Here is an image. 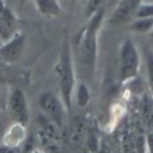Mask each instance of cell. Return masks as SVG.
<instances>
[{"instance_id": "cell-1", "label": "cell", "mask_w": 153, "mask_h": 153, "mask_svg": "<svg viewBox=\"0 0 153 153\" xmlns=\"http://www.w3.org/2000/svg\"><path fill=\"white\" fill-rule=\"evenodd\" d=\"M105 7H102L90 17L87 25L85 26L79 42V61L84 73L92 78L94 74L97 62V48H98V32L104 19Z\"/></svg>"}, {"instance_id": "cell-2", "label": "cell", "mask_w": 153, "mask_h": 153, "mask_svg": "<svg viewBox=\"0 0 153 153\" xmlns=\"http://www.w3.org/2000/svg\"><path fill=\"white\" fill-rule=\"evenodd\" d=\"M57 73H59L61 99L67 111H71L73 104V94L75 90V73L72 60L71 45L67 41H65L62 44L60 62L57 63Z\"/></svg>"}, {"instance_id": "cell-3", "label": "cell", "mask_w": 153, "mask_h": 153, "mask_svg": "<svg viewBox=\"0 0 153 153\" xmlns=\"http://www.w3.org/2000/svg\"><path fill=\"white\" fill-rule=\"evenodd\" d=\"M141 57L136 44L131 38H126L120 48L118 79L122 82L134 79L140 71Z\"/></svg>"}, {"instance_id": "cell-4", "label": "cell", "mask_w": 153, "mask_h": 153, "mask_svg": "<svg viewBox=\"0 0 153 153\" xmlns=\"http://www.w3.org/2000/svg\"><path fill=\"white\" fill-rule=\"evenodd\" d=\"M38 105L43 115L49 118L57 128L63 126L67 109L60 97L53 92H43L38 97Z\"/></svg>"}, {"instance_id": "cell-5", "label": "cell", "mask_w": 153, "mask_h": 153, "mask_svg": "<svg viewBox=\"0 0 153 153\" xmlns=\"http://www.w3.org/2000/svg\"><path fill=\"white\" fill-rule=\"evenodd\" d=\"M7 110L10 117L14 123H20L24 126L27 124L30 118V111L25 93L20 88H13L8 94Z\"/></svg>"}, {"instance_id": "cell-6", "label": "cell", "mask_w": 153, "mask_h": 153, "mask_svg": "<svg viewBox=\"0 0 153 153\" xmlns=\"http://www.w3.org/2000/svg\"><path fill=\"white\" fill-rule=\"evenodd\" d=\"M143 0H121L115 6L114 10L108 18V23L114 26L127 25L130 20H133L136 10Z\"/></svg>"}, {"instance_id": "cell-7", "label": "cell", "mask_w": 153, "mask_h": 153, "mask_svg": "<svg viewBox=\"0 0 153 153\" xmlns=\"http://www.w3.org/2000/svg\"><path fill=\"white\" fill-rule=\"evenodd\" d=\"M24 49H25V37L23 33L18 32L10 41H7L0 47L1 62H6V63L17 62L22 57Z\"/></svg>"}, {"instance_id": "cell-8", "label": "cell", "mask_w": 153, "mask_h": 153, "mask_svg": "<svg viewBox=\"0 0 153 153\" xmlns=\"http://www.w3.org/2000/svg\"><path fill=\"white\" fill-rule=\"evenodd\" d=\"M18 32V19L12 10L6 7L0 13V47Z\"/></svg>"}, {"instance_id": "cell-9", "label": "cell", "mask_w": 153, "mask_h": 153, "mask_svg": "<svg viewBox=\"0 0 153 153\" xmlns=\"http://www.w3.org/2000/svg\"><path fill=\"white\" fill-rule=\"evenodd\" d=\"M25 139H26L25 126L13 122V124L4 131L1 145H5L7 147H12V148H18L19 146H22V143L24 142Z\"/></svg>"}, {"instance_id": "cell-10", "label": "cell", "mask_w": 153, "mask_h": 153, "mask_svg": "<svg viewBox=\"0 0 153 153\" xmlns=\"http://www.w3.org/2000/svg\"><path fill=\"white\" fill-rule=\"evenodd\" d=\"M68 137L69 142L74 147H80L86 140V122L81 116L75 117L71 122L68 129Z\"/></svg>"}, {"instance_id": "cell-11", "label": "cell", "mask_w": 153, "mask_h": 153, "mask_svg": "<svg viewBox=\"0 0 153 153\" xmlns=\"http://www.w3.org/2000/svg\"><path fill=\"white\" fill-rule=\"evenodd\" d=\"M36 8L41 14L48 18L60 17L62 14V7L59 0H33Z\"/></svg>"}, {"instance_id": "cell-12", "label": "cell", "mask_w": 153, "mask_h": 153, "mask_svg": "<svg viewBox=\"0 0 153 153\" xmlns=\"http://www.w3.org/2000/svg\"><path fill=\"white\" fill-rule=\"evenodd\" d=\"M128 30L137 33H147L153 30V18H135L127 24Z\"/></svg>"}, {"instance_id": "cell-13", "label": "cell", "mask_w": 153, "mask_h": 153, "mask_svg": "<svg viewBox=\"0 0 153 153\" xmlns=\"http://www.w3.org/2000/svg\"><path fill=\"white\" fill-rule=\"evenodd\" d=\"M73 96H75V104L79 108H86L91 99V93H90L88 86L85 82H79L76 85Z\"/></svg>"}, {"instance_id": "cell-14", "label": "cell", "mask_w": 153, "mask_h": 153, "mask_svg": "<svg viewBox=\"0 0 153 153\" xmlns=\"http://www.w3.org/2000/svg\"><path fill=\"white\" fill-rule=\"evenodd\" d=\"M146 74H147V81H148V87L153 97V50H147L146 51Z\"/></svg>"}, {"instance_id": "cell-15", "label": "cell", "mask_w": 153, "mask_h": 153, "mask_svg": "<svg viewBox=\"0 0 153 153\" xmlns=\"http://www.w3.org/2000/svg\"><path fill=\"white\" fill-rule=\"evenodd\" d=\"M135 18H153V1L146 2L143 0L140 4L139 8L136 10L133 19H135Z\"/></svg>"}, {"instance_id": "cell-16", "label": "cell", "mask_w": 153, "mask_h": 153, "mask_svg": "<svg viewBox=\"0 0 153 153\" xmlns=\"http://www.w3.org/2000/svg\"><path fill=\"white\" fill-rule=\"evenodd\" d=\"M108 1L109 0H87V4H86V8H85V12H86V16L90 18L93 13H96L98 10H100L102 7H105L108 5Z\"/></svg>"}, {"instance_id": "cell-17", "label": "cell", "mask_w": 153, "mask_h": 153, "mask_svg": "<svg viewBox=\"0 0 153 153\" xmlns=\"http://www.w3.org/2000/svg\"><path fill=\"white\" fill-rule=\"evenodd\" d=\"M17 148H12V147H7L5 145L0 146V153H16Z\"/></svg>"}, {"instance_id": "cell-18", "label": "cell", "mask_w": 153, "mask_h": 153, "mask_svg": "<svg viewBox=\"0 0 153 153\" xmlns=\"http://www.w3.org/2000/svg\"><path fill=\"white\" fill-rule=\"evenodd\" d=\"M4 131H5V128H4V126H2V122L0 121V142H1L2 136H4Z\"/></svg>"}, {"instance_id": "cell-19", "label": "cell", "mask_w": 153, "mask_h": 153, "mask_svg": "<svg viewBox=\"0 0 153 153\" xmlns=\"http://www.w3.org/2000/svg\"><path fill=\"white\" fill-rule=\"evenodd\" d=\"M118 1H121V0H109V1H108L106 7H108V6H115V5H116Z\"/></svg>"}, {"instance_id": "cell-20", "label": "cell", "mask_w": 153, "mask_h": 153, "mask_svg": "<svg viewBox=\"0 0 153 153\" xmlns=\"http://www.w3.org/2000/svg\"><path fill=\"white\" fill-rule=\"evenodd\" d=\"M6 8V5H5V2H4V0H0V13L4 11Z\"/></svg>"}, {"instance_id": "cell-21", "label": "cell", "mask_w": 153, "mask_h": 153, "mask_svg": "<svg viewBox=\"0 0 153 153\" xmlns=\"http://www.w3.org/2000/svg\"><path fill=\"white\" fill-rule=\"evenodd\" d=\"M149 33H151V39H152V43H153V30H152Z\"/></svg>"}, {"instance_id": "cell-22", "label": "cell", "mask_w": 153, "mask_h": 153, "mask_svg": "<svg viewBox=\"0 0 153 153\" xmlns=\"http://www.w3.org/2000/svg\"><path fill=\"white\" fill-rule=\"evenodd\" d=\"M31 153H42L41 151H33V152H31Z\"/></svg>"}, {"instance_id": "cell-23", "label": "cell", "mask_w": 153, "mask_h": 153, "mask_svg": "<svg viewBox=\"0 0 153 153\" xmlns=\"http://www.w3.org/2000/svg\"><path fill=\"white\" fill-rule=\"evenodd\" d=\"M0 62H1V60H0Z\"/></svg>"}]
</instances>
